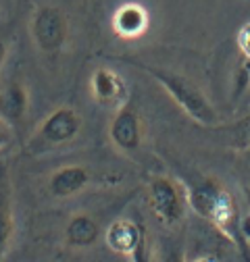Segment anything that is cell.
<instances>
[{
	"label": "cell",
	"instance_id": "obj_4",
	"mask_svg": "<svg viewBox=\"0 0 250 262\" xmlns=\"http://www.w3.org/2000/svg\"><path fill=\"white\" fill-rule=\"evenodd\" d=\"M29 31H31V40H34L40 52L54 54L67 42L69 23L60 9L46 5V7L36 9L34 17H31V23H29Z\"/></svg>",
	"mask_w": 250,
	"mask_h": 262
},
{
	"label": "cell",
	"instance_id": "obj_10",
	"mask_svg": "<svg viewBox=\"0 0 250 262\" xmlns=\"http://www.w3.org/2000/svg\"><path fill=\"white\" fill-rule=\"evenodd\" d=\"M90 90H92V96L94 100L102 106H117L123 102L125 98V81L119 73L107 69V67H100L92 73V79H90Z\"/></svg>",
	"mask_w": 250,
	"mask_h": 262
},
{
	"label": "cell",
	"instance_id": "obj_7",
	"mask_svg": "<svg viewBox=\"0 0 250 262\" xmlns=\"http://www.w3.org/2000/svg\"><path fill=\"white\" fill-rule=\"evenodd\" d=\"M15 235V200L11 171L5 160H0V262H5L9 246Z\"/></svg>",
	"mask_w": 250,
	"mask_h": 262
},
{
	"label": "cell",
	"instance_id": "obj_1",
	"mask_svg": "<svg viewBox=\"0 0 250 262\" xmlns=\"http://www.w3.org/2000/svg\"><path fill=\"white\" fill-rule=\"evenodd\" d=\"M119 60L128 62V64H134V67L146 71L152 79H156L163 90L173 98L177 102V106L190 117L194 119L196 123L200 125H215L217 123V111L213 108V104L209 102V98L204 96V92L192 81L187 79L175 71H169V69H163V67H152V64H146V62H140L136 58H125L121 56Z\"/></svg>",
	"mask_w": 250,
	"mask_h": 262
},
{
	"label": "cell",
	"instance_id": "obj_9",
	"mask_svg": "<svg viewBox=\"0 0 250 262\" xmlns=\"http://www.w3.org/2000/svg\"><path fill=\"white\" fill-rule=\"evenodd\" d=\"M92 175L86 167L81 165H67L56 169L50 179H48V191L54 198L62 200V198H71V195L84 191L90 183Z\"/></svg>",
	"mask_w": 250,
	"mask_h": 262
},
{
	"label": "cell",
	"instance_id": "obj_17",
	"mask_svg": "<svg viewBox=\"0 0 250 262\" xmlns=\"http://www.w3.org/2000/svg\"><path fill=\"white\" fill-rule=\"evenodd\" d=\"M5 60H7V44L0 40V67L5 64Z\"/></svg>",
	"mask_w": 250,
	"mask_h": 262
},
{
	"label": "cell",
	"instance_id": "obj_19",
	"mask_svg": "<svg viewBox=\"0 0 250 262\" xmlns=\"http://www.w3.org/2000/svg\"><path fill=\"white\" fill-rule=\"evenodd\" d=\"M196 262H215V260H211V258H198Z\"/></svg>",
	"mask_w": 250,
	"mask_h": 262
},
{
	"label": "cell",
	"instance_id": "obj_8",
	"mask_svg": "<svg viewBox=\"0 0 250 262\" xmlns=\"http://www.w3.org/2000/svg\"><path fill=\"white\" fill-rule=\"evenodd\" d=\"M107 246L121 256H134L136 250L146 242L144 237V229L130 221V219H117L109 225L107 233H105Z\"/></svg>",
	"mask_w": 250,
	"mask_h": 262
},
{
	"label": "cell",
	"instance_id": "obj_2",
	"mask_svg": "<svg viewBox=\"0 0 250 262\" xmlns=\"http://www.w3.org/2000/svg\"><path fill=\"white\" fill-rule=\"evenodd\" d=\"M190 202L196 212H200L215 225L223 227V229L236 227L238 212H236L234 198L230 195V191L225 187H221L217 181L206 179L200 185H196L190 193Z\"/></svg>",
	"mask_w": 250,
	"mask_h": 262
},
{
	"label": "cell",
	"instance_id": "obj_16",
	"mask_svg": "<svg viewBox=\"0 0 250 262\" xmlns=\"http://www.w3.org/2000/svg\"><path fill=\"white\" fill-rule=\"evenodd\" d=\"M161 262H185V260H183L181 250H179L177 246L169 244V246L163 248V258H161Z\"/></svg>",
	"mask_w": 250,
	"mask_h": 262
},
{
	"label": "cell",
	"instance_id": "obj_15",
	"mask_svg": "<svg viewBox=\"0 0 250 262\" xmlns=\"http://www.w3.org/2000/svg\"><path fill=\"white\" fill-rule=\"evenodd\" d=\"M11 142H13V129L5 119H0V152L9 148Z\"/></svg>",
	"mask_w": 250,
	"mask_h": 262
},
{
	"label": "cell",
	"instance_id": "obj_18",
	"mask_svg": "<svg viewBox=\"0 0 250 262\" xmlns=\"http://www.w3.org/2000/svg\"><path fill=\"white\" fill-rule=\"evenodd\" d=\"M244 75H246L248 81H250V58H246V62H244Z\"/></svg>",
	"mask_w": 250,
	"mask_h": 262
},
{
	"label": "cell",
	"instance_id": "obj_5",
	"mask_svg": "<svg viewBox=\"0 0 250 262\" xmlns=\"http://www.w3.org/2000/svg\"><path fill=\"white\" fill-rule=\"evenodd\" d=\"M148 202L154 214L165 225H175L185 212V193L169 177H154L148 185Z\"/></svg>",
	"mask_w": 250,
	"mask_h": 262
},
{
	"label": "cell",
	"instance_id": "obj_11",
	"mask_svg": "<svg viewBox=\"0 0 250 262\" xmlns=\"http://www.w3.org/2000/svg\"><path fill=\"white\" fill-rule=\"evenodd\" d=\"M148 23H150V17L146 13V9L142 5H123L115 11L113 15V29L119 38H125V40H136L140 38L144 31L148 29Z\"/></svg>",
	"mask_w": 250,
	"mask_h": 262
},
{
	"label": "cell",
	"instance_id": "obj_6",
	"mask_svg": "<svg viewBox=\"0 0 250 262\" xmlns=\"http://www.w3.org/2000/svg\"><path fill=\"white\" fill-rule=\"evenodd\" d=\"M142 119L138 115V111L130 104H121L111 121L109 127V138L113 142V146L121 152H136L142 146Z\"/></svg>",
	"mask_w": 250,
	"mask_h": 262
},
{
	"label": "cell",
	"instance_id": "obj_14",
	"mask_svg": "<svg viewBox=\"0 0 250 262\" xmlns=\"http://www.w3.org/2000/svg\"><path fill=\"white\" fill-rule=\"evenodd\" d=\"M236 42H238V50L250 58V23L242 25V29L238 31V36H236Z\"/></svg>",
	"mask_w": 250,
	"mask_h": 262
},
{
	"label": "cell",
	"instance_id": "obj_13",
	"mask_svg": "<svg viewBox=\"0 0 250 262\" xmlns=\"http://www.w3.org/2000/svg\"><path fill=\"white\" fill-rule=\"evenodd\" d=\"M100 237V225L92 214H73L65 227V239L73 248H90Z\"/></svg>",
	"mask_w": 250,
	"mask_h": 262
},
{
	"label": "cell",
	"instance_id": "obj_12",
	"mask_svg": "<svg viewBox=\"0 0 250 262\" xmlns=\"http://www.w3.org/2000/svg\"><path fill=\"white\" fill-rule=\"evenodd\" d=\"M29 106V98L25 85L19 81H11L0 90V119H5L11 127L23 123Z\"/></svg>",
	"mask_w": 250,
	"mask_h": 262
},
{
	"label": "cell",
	"instance_id": "obj_3",
	"mask_svg": "<svg viewBox=\"0 0 250 262\" xmlns=\"http://www.w3.org/2000/svg\"><path fill=\"white\" fill-rule=\"evenodd\" d=\"M81 125H84L81 115L75 108L58 106L36 129L34 138H31V146L38 148V150L54 148V146H65V144L73 142L79 136Z\"/></svg>",
	"mask_w": 250,
	"mask_h": 262
}]
</instances>
